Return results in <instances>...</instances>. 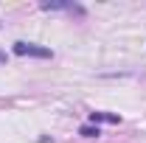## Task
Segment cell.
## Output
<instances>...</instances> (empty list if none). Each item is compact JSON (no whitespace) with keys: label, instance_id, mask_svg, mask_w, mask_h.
Returning <instances> with one entry per match:
<instances>
[{"label":"cell","instance_id":"6da1fadb","mask_svg":"<svg viewBox=\"0 0 146 143\" xmlns=\"http://www.w3.org/2000/svg\"><path fill=\"white\" fill-rule=\"evenodd\" d=\"M14 54L17 56H36V59H51V48H42L34 42H14Z\"/></svg>","mask_w":146,"mask_h":143},{"label":"cell","instance_id":"7a4b0ae2","mask_svg":"<svg viewBox=\"0 0 146 143\" xmlns=\"http://www.w3.org/2000/svg\"><path fill=\"white\" fill-rule=\"evenodd\" d=\"M82 135H84V138H96V135H98V126H96V129H93V126H82Z\"/></svg>","mask_w":146,"mask_h":143}]
</instances>
